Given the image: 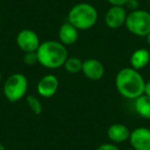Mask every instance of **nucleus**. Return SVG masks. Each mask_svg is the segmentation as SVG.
I'll return each instance as SVG.
<instances>
[{"mask_svg":"<svg viewBox=\"0 0 150 150\" xmlns=\"http://www.w3.org/2000/svg\"><path fill=\"white\" fill-rule=\"evenodd\" d=\"M26 102H27L28 106H29L30 110L36 115H39L42 113V104L38 98L32 95H28L26 96Z\"/></svg>","mask_w":150,"mask_h":150,"instance_id":"obj_16","label":"nucleus"},{"mask_svg":"<svg viewBox=\"0 0 150 150\" xmlns=\"http://www.w3.org/2000/svg\"><path fill=\"white\" fill-rule=\"evenodd\" d=\"M107 2L111 5H116V6H125L129 0H106Z\"/></svg>","mask_w":150,"mask_h":150,"instance_id":"obj_19","label":"nucleus"},{"mask_svg":"<svg viewBox=\"0 0 150 150\" xmlns=\"http://www.w3.org/2000/svg\"><path fill=\"white\" fill-rule=\"evenodd\" d=\"M149 5H150V0H149Z\"/></svg>","mask_w":150,"mask_h":150,"instance_id":"obj_25","label":"nucleus"},{"mask_svg":"<svg viewBox=\"0 0 150 150\" xmlns=\"http://www.w3.org/2000/svg\"><path fill=\"white\" fill-rule=\"evenodd\" d=\"M129 63L132 68L138 71L145 68L150 63V52L147 48H138L132 54Z\"/></svg>","mask_w":150,"mask_h":150,"instance_id":"obj_13","label":"nucleus"},{"mask_svg":"<svg viewBox=\"0 0 150 150\" xmlns=\"http://www.w3.org/2000/svg\"><path fill=\"white\" fill-rule=\"evenodd\" d=\"M95 150H119L115 144L113 143H105L102 145L98 146Z\"/></svg>","mask_w":150,"mask_h":150,"instance_id":"obj_18","label":"nucleus"},{"mask_svg":"<svg viewBox=\"0 0 150 150\" xmlns=\"http://www.w3.org/2000/svg\"><path fill=\"white\" fill-rule=\"evenodd\" d=\"M116 90L123 98L136 100L144 94L145 80L139 71L132 67L123 68L118 71L115 77Z\"/></svg>","mask_w":150,"mask_h":150,"instance_id":"obj_1","label":"nucleus"},{"mask_svg":"<svg viewBox=\"0 0 150 150\" xmlns=\"http://www.w3.org/2000/svg\"><path fill=\"white\" fill-rule=\"evenodd\" d=\"M1 78H2V76H1V72H0V82H1Z\"/></svg>","mask_w":150,"mask_h":150,"instance_id":"obj_23","label":"nucleus"},{"mask_svg":"<svg viewBox=\"0 0 150 150\" xmlns=\"http://www.w3.org/2000/svg\"><path fill=\"white\" fill-rule=\"evenodd\" d=\"M38 64L46 69H58L64 66L68 59L66 46L60 41L46 40L40 43L36 50Z\"/></svg>","mask_w":150,"mask_h":150,"instance_id":"obj_2","label":"nucleus"},{"mask_svg":"<svg viewBox=\"0 0 150 150\" xmlns=\"http://www.w3.org/2000/svg\"><path fill=\"white\" fill-rule=\"evenodd\" d=\"M68 23L74 26L78 31L90 30L96 25L98 21V11L94 5L88 2H81L75 4L69 11Z\"/></svg>","mask_w":150,"mask_h":150,"instance_id":"obj_3","label":"nucleus"},{"mask_svg":"<svg viewBox=\"0 0 150 150\" xmlns=\"http://www.w3.org/2000/svg\"><path fill=\"white\" fill-rule=\"evenodd\" d=\"M134 101L136 112L143 118L150 119V97L143 94Z\"/></svg>","mask_w":150,"mask_h":150,"instance_id":"obj_14","label":"nucleus"},{"mask_svg":"<svg viewBox=\"0 0 150 150\" xmlns=\"http://www.w3.org/2000/svg\"><path fill=\"white\" fill-rule=\"evenodd\" d=\"M81 72L88 79L97 81L103 78L105 74L104 65L97 59H86L82 62Z\"/></svg>","mask_w":150,"mask_h":150,"instance_id":"obj_9","label":"nucleus"},{"mask_svg":"<svg viewBox=\"0 0 150 150\" xmlns=\"http://www.w3.org/2000/svg\"><path fill=\"white\" fill-rule=\"evenodd\" d=\"M125 27L131 34L146 37L150 33V13L144 9H135L127 13Z\"/></svg>","mask_w":150,"mask_h":150,"instance_id":"obj_5","label":"nucleus"},{"mask_svg":"<svg viewBox=\"0 0 150 150\" xmlns=\"http://www.w3.org/2000/svg\"><path fill=\"white\" fill-rule=\"evenodd\" d=\"M78 30L70 23L66 22L59 29V40L65 46L72 45L78 39Z\"/></svg>","mask_w":150,"mask_h":150,"instance_id":"obj_12","label":"nucleus"},{"mask_svg":"<svg viewBox=\"0 0 150 150\" xmlns=\"http://www.w3.org/2000/svg\"><path fill=\"white\" fill-rule=\"evenodd\" d=\"M23 62H24V64H26L27 66H33V65L37 64V63H38V59H37V54H36V52H26V54H24Z\"/></svg>","mask_w":150,"mask_h":150,"instance_id":"obj_17","label":"nucleus"},{"mask_svg":"<svg viewBox=\"0 0 150 150\" xmlns=\"http://www.w3.org/2000/svg\"><path fill=\"white\" fill-rule=\"evenodd\" d=\"M82 62L83 61H81L77 57H68L63 67L67 72L71 73V74H75V73H78L81 71Z\"/></svg>","mask_w":150,"mask_h":150,"instance_id":"obj_15","label":"nucleus"},{"mask_svg":"<svg viewBox=\"0 0 150 150\" xmlns=\"http://www.w3.org/2000/svg\"><path fill=\"white\" fill-rule=\"evenodd\" d=\"M37 93L42 98H52L59 88V79L56 75L47 74L40 78L37 83Z\"/></svg>","mask_w":150,"mask_h":150,"instance_id":"obj_10","label":"nucleus"},{"mask_svg":"<svg viewBox=\"0 0 150 150\" xmlns=\"http://www.w3.org/2000/svg\"><path fill=\"white\" fill-rule=\"evenodd\" d=\"M16 150H21V149H16Z\"/></svg>","mask_w":150,"mask_h":150,"instance_id":"obj_26","label":"nucleus"},{"mask_svg":"<svg viewBox=\"0 0 150 150\" xmlns=\"http://www.w3.org/2000/svg\"><path fill=\"white\" fill-rule=\"evenodd\" d=\"M129 141L135 150H150V129L137 127L131 132Z\"/></svg>","mask_w":150,"mask_h":150,"instance_id":"obj_8","label":"nucleus"},{"mask_svg":"<svg viewBox=\"0 0 150 150\" xmlns=\"http://www.w3.org/2000/svg\"><path fill=\"white\" fill-rule=\"evenodd\" d=\"M127 13L125 6L111 5V7L106 11L104 17L105 25L109 29H119L125 25Z\"/></svg>","mask_w":150,"mask_h":150,"instance_id":"obj_7","label":"nucleus"},{"mask_svg":"<svg viewBox=\"0 0 150 150\" xmlns=\"http://www.w3.org/2000/svg\"><path fill=\"white\" fill-rule=\"evenodd\" d=\"M0 150H6V149H5V147H4V145H3V144H1V143H0Z\"/></svg>","mask_w":150,"mask_h":150,"instance_id":"obj_22","label":"nucleus"},{"mask_svg":"<svg viewBox=\"0 0 150 150\" xmlns=\"http://www.w3.org/2000/svg\"><path fill=\"white\" fill-rule=\"evenodd\" d=\"M131 131L122 123H113L107 129V136L113 144L123 143L129 139Z\"/></svg>","mask_w":150,"mask_h":150,"instance_id":"obj_11","label":"nucleus"},{"mask_svg":"<svg viewBox=\"0 0 150 150\" xmlns=\"http://www.w3.org/2000/svg\"><path fill=\"white\" fill-rule=\"evenodd\" d=\"M144 94L150 97V80L145 81V88H144Z\"/></svg>","mask_w":150,"mask_h":150,"instance_id":"obj_20","label":"nucleus"},{"mask_svg":"<svg viewBox=\"0 0 150 150\" xmlns=\"http://www.w3.org/2000/svg\"><path fill=\"white\" fill-rule=\"evenodd\" d=\"M146 39H147V43H148V45H149V47H150V33L146 36Z\"/></svg>","mask_w":150,"mask_h":150,"instance_id":"obj_21","label":"nucleus"},{"mask_svg":"<svg viewBox=\"0 0 150 150\" xmlns=\"http://www.w3.org/2000/svg\"><path fill=\"white\" fill-rule=\"evenodd\" d=\"M125 150H135L134 148H129V149H125Z\"/></svg>","mask_w":150,"mask_h":150,"instance_id":"obj_24","label":"nucleus"},{"mask_svg":"<svg viewBox=\"0 0 150 150\" xmlns=\"http://www.w3.org/2000/svg\"><path fill=\"white\" fill-rule=\"evenodd\" d=\"M16 41L17 45L24 54L36 52L41 43L37 33L30 29H24L20 31L17 35Z\"/></svg>","mask_w":150,"mask_h":150,"instance_id":"obj_6","label":"nucleus"},{"mask_svg":"<svg viewBox=\"0 0 150 150\" xmlns=\"http://www.w3.org/2000/svg\"><path fill=\"white\" fill-rule=\"evenodd\" d=\"M28 79L23 73L9 75L3 84V94L11 103L19 102L26 97L28 91Z\"/></svg>","mask_w":150,"mask_h":150,"instance_id":"obj_4","label":"nucleus"}]
</instances>
